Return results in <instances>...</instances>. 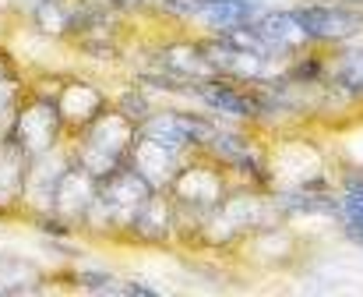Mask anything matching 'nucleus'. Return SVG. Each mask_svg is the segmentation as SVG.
<instances>
[{
	"label": "nucleus",
	"instance_id": "7ed1b4c3",
	"mask_svg": "<svg viewBox=\"0 0 363 297\" xmlns=\"http://www.w3.org/2000/svg\"><path fill=\"white\" fill-rule=\"evenodd\" d=\"M335 71L342 85H350L353 92H363V50H346Z\"/></svg>",
	"mask_w": 363,
	"mask_h": 297
},
{
	"label": "nucleus",
	"instance_id": "20e7f679",
	"mask_svg": "<svg viewBox=\"0 0 363 297\" xmlns=\"http://www.w3.org/2000/svg\"><path fill=\"white\" fill-rule=\"evenodd\" d=\"M342 220H346V227H357V223H363V184H350V188H346Z\"/></svg>",
	"mask_w": 363,
	"mask_h": 297
},
{
	"label": "nucleus",
	"instance_id": "f03ea898",
	"mask_svg": "<svg viewBox=\"0 0 363 297\" xmlns=\"http://www.w3.org/2000/svg\"><path fill=\"white\" fill-rule=\"evenodd\" d=\"M201 96H205L208 107L226 110L230 117H250L254 114V99H247L240 89L230 85V82H205L201 85Z\"/></svg>",
	"mask_w": 363,
	"mask_h": 297
},
{
	"label": "nucleus",
	"instance_id": "f257e3e1",
	"mask_svg": "<svg viewBox=\"0 0 363 297\" xmlns=\"http://www.w3.org/2000/svg\"><path fill=\"white\" fill-rule=\"evenodd\" d=\"M289 18H293V25L300 28V36H303V39H314V43L346 39V36H357L363 28V11H353V7L311 4V7L289 11Z\"/></svg>",
	"mask_w": 363,
	"mask_h": 297
}]
</instances>
